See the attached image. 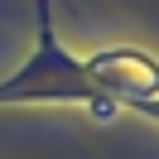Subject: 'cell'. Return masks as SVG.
Instances as JSON below:
<instances>
[{"instance_id":"1","label":"cell","mask_w":159,"mask_h":159,"mask_svg":"<svg viewBox=\"0 0 159 159\" xmlns=\"http://www.w3.org/2000/svg\"><path fill=\"white\" fill-rule=\"evenodd\" d=\"M140 111H149V116H159V101H135Z\"/></svg>"}]
</instances>
